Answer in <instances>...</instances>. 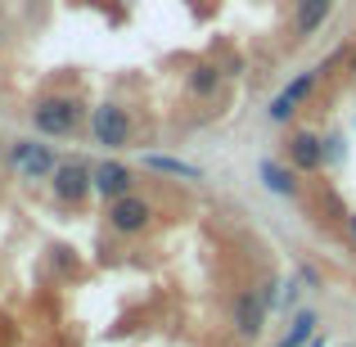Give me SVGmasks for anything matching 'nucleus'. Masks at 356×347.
Returning a JSON list of instances; mask_svg holds the SVG:
<instances>
[{
	"instance_id": "obj_1",
	"label": "nucleus",
	"mask_w": 356,
	"mask_h": 347,
	"mask_svg": "<svg viewBox=\"0 0 356 347\" xmlns=\"http://www.w3.org/2000/svg\"><path fill=\"white\" fill-rule=\"evenodd\" d=\"M32 122L45 136H72L81 127V104L72 95H45V99H36Z\"/></svg>"
},
{
	"instance_id": "obj_2",
	"label": "nucleus",
	"mask_w": 356,
	"mask_h": 347,
	"mask_svg": "<svg viewBox=\"0 0 356 347\" xmlns=\"http://www.w3.org/2000/svg\"><path fill=\"white\" fill-rule=\"evenodd\" d=\"M90 131H95V145L104 149H122L131 140V118L122 104H99L95 113H90Z\"/></svg>"
},
{
	"instance_id": "obj_3",
	"label": "nucleus",
	"mask_w": 356,
	"mask_h": 347,
	"mask_svg": "<svg viewBox=\"0 0 356 347\" xmlns=\"http://www.w3.org/2000/svg\"><path fill=\"white\" fill-rule=\"evenodd\" d=\"M9 158H14V167H18V176H23V181H45V176L54 172L50 145H36V140H14Z\"/></svg>"
},
{
	"instance_id": "obj_4",
	"label": "nucleus",
	"mask_w": 356,
	"mask_h": 347,
	"mask_svg": "<svg viewBox=\"0 0 356 347\" xmlns=\"http://www.w3.org/2000/svg\"><path fill=\"white\" fill-rule=\"evenodd\" d=\"M316 81H321V68H307V72H298V77L289 81V86L280 90L275 99H270V118H275V122H289V118L298 113V108H302V99L316 90Z\"/></svg>"
},
{
	"instance_id": "obj_5",
	"label": "nucleus",
	"mask_w": 356,
	"mask_h": 347,
	"mask_svg": "<svg viewBox=\"0 0 356 347\" xmlns=\"http://www.w3.org/2000/svg\"><path fill=\"white\" fill-rule=\"evenodd\" d=\"M149 203L145 199H136V194H122V199H113L108 203V226H113L118 234H140L149 226Z\"/></svg>"
},
{
	"instance_id": "obj_6",
	"label": "nucleus",
	"mask_w": 356,
	"mask_h": 347,
	"mask_svg": "<svg viewBox=\"0 0 356 347\" xmlns=\"http://www.w3.org/2000/svg\"><path fill=\"white\" fill-rule=\"evenodd\" d=\"M95 185V172H90L86 163H59L54 167V194L59 199H86V190Z\"/></svg>"
},
{
	"instance_id": "obj_7",
	"label": "nucleus",
	"mask_w": 356,
	"mask_h": 347,
	"mask_svg": "<svg viewBox=\"0 0 356 347\" xmlns=\"http://www.w3.org/2000/svg\"><path fill=\"white\" fill-rule=\"evenodd\" d=\"M330 14H334V0H293V36L298 41L316 36Z\"/></svg>"
},
{
	"instance_id": "obj_8",
	"label": "nucleus",
	"mask_w": 356,
	"mask_h": 347,
	"mask_svg": "<svg viewBox=\"0 0 356 347\" xmlns=\"http://www.w3.org/2000/svg\"><path fill=\"white\" fill-rule=\"evenodd\" d=\"M261 321H266V298L261 293H243L235 302V330L243 334V339H257Z\"/></svg>"
},
{
	"instance_id": "obj_9",
	"label": "nucleus",
	"mask_w": 356,
	"mask_h": 347,
	"mask_svg": "<svg viewBox=\"0 0 356 347\" xmlns=\"http://www.w3.org/2000/svg\"><path fill=\"white\" fill-rule=\"evenodd\" d=\"M289 158H293V167H302V172H316V167H325V145L312 131H298V136L289 140Z\"/></svg>"
},
{
	"instance_id": "obj_10",
	"label": "nucleus",
	"mask_w": 356,
	"mask_h": 347,
	"mask_svg": "<svg viewBox=\"0 0 356 347\" xmlns=\"http://www.w3.org/2000/svg\"><path fill=\"white\" fill-rule=\"evenodd\" d=\"M95 190L104 194L108 203L122 199V194H131V172H127L122 163H99V167H95Z\"/></svg>"
},
{
	"instance_id": "obj_11",
	"label": "nucleus",
	"mask_w": 356,
	"mask_h": 347,
	"mask_svg": "<svg viewBox=\"0 0 356 347\" xmlns=\"http://www.w3.org/2000/svg\"><path fill=\"white\" fill-rule=\"evenodd\" d=\"M145 167H154V172L163 176H181V181H203V172L194 163H185V158H163V154H145Z\"/></svg>"
},
{
	"instance_id": "obj_12",
	"label": "nucleus",
	"mask_w": 356,
	"mask_h": 347,
	"mask_svg": "<svg viewBox=\"0 0 356 347\" xmlns=\"http://www.w3.org/2000/svg\"><path fill=\"white\" fill-rule=\"evenodd\" d=\"M261 181H266V190H275V194H293L298 190V181H293V172L289 167H280V163H261Z\"/></svg>"
},
{
	"instance_id": "obj_13",
	"label": "nucleus",
	"mask_w": 356,
	"mask_h": 347,
	"mask_svg": "<svg viewBox=\"0 0 356 347\" xmlns=\"http://www.w3.org/2000/svg\"><path fill=\"white\" fill-rule=\"evenodd\" d=\"M221 86V72L217 68H212V63H199V68H194L190 72V95H212V90H217Z\"/></svg>"
},
{
	"instance_id": "obj_14",
	"label": "nucleus",
	"mask_w": 356,
	"mask_h": 347,
	"mask_svg": "<svg viewBox=\"0 0 356 347\" xmlns=\"http://www.w3.org/2000/svg\"><path fill=\"white\" fill-rule=\"evenodd\" d=\"M312 334H316V316L312 312H298L293 325H289V334H284V347H302Z\"/></svg>"
},
{
	"instance_id": "obj_15",
	"label": "nucleus",
	"mask_w": 356,
	"mask_h": 347,
	"mask_svg": "<svg viewBox=\"0 0 356 347\" xmlns=\"http://www.w3.org/2000/svg\"><path fill=\"white\" fill-rule=\"evenodd\" d=\"M352 239H356V217H352Z\"/></svg>"
},
{
	"instance_id": "obj_16",
	"label": "nucleus",
	"mask_w": 356,
	"mask_h": 347,
	"mask_svg": "<svg viewBox=\"0 0 356 347\" xmlns=\"http://www.w3.org/2000/svg\"><path fill=\"white\" fill-rule=\"evenodd\" d=\"M352 72H356V59H352Z\"/></svg>"
}]
</instances>
